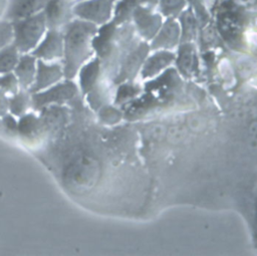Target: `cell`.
I'll use <instances>...</instances> for the list:
<instances>
[{"mask_svg":"<svg viewBox=\"0 0 257 256\" xmlns=\"http://www.w3.org/2000/svg\"><path fill=\"white\" fill-rule=\"evenodd\" d=\"M17 64V51L14 47L5 48L0 52V72L6 73Z\"/></svg>","mask_w":257,"mask_h":256,"instance_id":"cell-8","label":"cell"},{"mask_svg":"<svg viewBox=\"0 0 257 256\" xmlns=\"http://www.w3.org/2000/svg\"><path fill=\"white\" fill-rule=\"evenodd\" d=\"M26 105H27V98H26V95H24L23 93L16 94L9 101L10 110L12 113H14L16 115L21 114L25 110Z\"/></svg>","mask_w":257,"mask_h":256,"instance_id":"cell-10","label":"cell"},{"mask_svg":"<svg viewBox=\"0 0 257 256\" xmlns=\"http://www.w3.org/2000/svg\"><path fill=\"white\" fill-rule=\"evenodd\" d=\"M76 93V87L73 83L65 82L58 84L48 90L39 92L33 96V102L36 107L43 106L50 102H62L71 98Z\"/></svg>","mask_w":257,"mask_h":256,"instance_id":"cell-4","label":"cell"},{"mask_svg":"<svg viewBox=\"0 0 257 256\" xmlns=\"http://www.w3.org/2000/svg\"><path fill=\"white\" fill-rule=\"evenodd\" d=\"M40 0H20L16 6L15 14L18 17H27L37 9Z\"/></svg>","mask_w":257,"mask_h":256,"instance_id":"cell-9","label":"cell"},{"mask_svg":"<svg viewBox=\"0 0 257 256\" xmlns=\"http://www.w3.org/2000/svg\"><path fill=\"white\" fill-rule=\"evenodd\" d=\"M34 59L25 56L23 57L16 67V75L18 76L19 82L22 86L26 87L30 85L34 77Z\"/></svg>","mask_w":257,"mask_h":256,"instance_id":"cell-7","label":"cell"},{"mask_svg":"<svg viewBox=\"0 0 257 256\" xmlns=\"http://www.w3.org/2000/svg\"><path fill=\"white\" fill-rule=\"evenodd\" d=\"M87 38V32L82 26H75L70 29L65 39V74L67 77L74 75L78 64L83 56L84 46Z\"/></svg>","mask_w":257,"mask_h":256,"instance_id":"cell-2","label":"cell"},{"mask_svg":"<svg viewBox=\"0 0 257 256\" xmlns=\"http://www.w3.org/2000/svg\"><path fill=\"white\" fill-rule=\"evenodd\" d=\"M61 76H62V73L59 66H56V65L48 66L39 62L36 81L33 86V90L39 91L41 89H44L47 86L59 80Z\"/></svg>","mask_w":257,"mask_h":256,"instance_id":"cell-5","label":"cell"},{"mask_svg":"<svg viewBox=\"0 0 257 256\" xmlns=\"http://www.w3.org/2000/svg\"><path fill=\"white\" fill-rule=\"evenodd\" d=\"M100 174L98 162L87 155H80L66 167L63 179L66 186L75 193H82L91 189Z\"/></svg>","mask_w":257,"mask_h":256,"instance_id":"cell-1","label":"cell"},{"mask_svg":"<svg viewBox=\"0 0 257 256\" xmlns=\"http://www.w3.org/2000/svg\"><path fill=\"white\" fill-rule=\"evenodd\" d=\"M10 37V30L6 26L0 25V47L6 43Z\"/></svg>","mask_w":257,"mask_h":256,"instance_id":"cell-14","label":"cell"},{"mask_svg":"<svg viewBox=\"0 0 257 256\" xmlns=\"http://www.w3.org/2000/svg\"><path fill=\"white\" fill-rule=\"evenodd\" d=\"M0 86L7 91L15 92L17 89V79L12 74H7L0 78Z\"/></svg>","mask_w":257,"mask_h":256,"instance_id":"cell-12","label":"cell"},{"mask_svg":"<svg viewBox=\"0 0 257 256\" xmlns=\"http://www.w3.org/2000/svg\"><path fill=\"white\" fill-rule=\"evenodd\" d=\"M37 129V119L33 115H25L20 123H19V131L23 135H31Z\"/></svg>","mask_w":257,"mask_h":256,"instance_id":"cell-11","label":"cell"},{"mask_svg":"<svg viewBox=\"0 0 257 256\" xmlns=\"http://www.w3.org/2000/svg\"><path fill=\"white\" fill-rule=\"evenodd\" d=\"M61 52L62 46L60 37L55 33H51L38 47V49L35 51V54L39 57L51 59L54 57H58L61 54Z\"/></svg>","mask_w":257,"mask_h":256,"instance_id":"cell-6","label":"cell"},{"mask_svg":"<svg viewBox=\"0 0 257 256\" xmlns=\"http://www.w3.org/2000/svg\"><path fill=\"white\" fill-rule=\"evenodd\" d=\"M44 31V21L40 16L31 17L21 23L16 30V46L27 51L35 46Z\"/></svg>","mask_w":257,"mask_h":256,"instance_id":"cell-3","label":"cell"},{"mask_svg":"<svg viewBox=\"0 0 257 256\" xmlns=\"http://www.w3.org/2000/svg\"><path fill=\"white\" fill-rule=\"evenodd\" d=\"M5 123H6L7 127H9L10 130H15L16 129V122L11 116H6Z\"/></svg>","mask_w":257,"mask_h":256,"instance_id":"cell-15","label":"cell"},{"mask_svg":"<svg viewBox=\"0 0 257 256\" xmlns=\"http://www.w3.org/2000/svg\"><path fill=\"white\" fill-rule=\"evenodd\" d=\"M249 141L251 147L257 149V121H253L249 126Z\"/></svg>","mask_w":257,"mask_h":256,"instance_id":"cell-13","label":"cell"}]
</instances>
